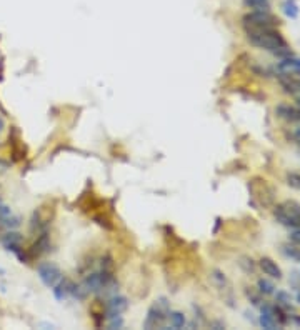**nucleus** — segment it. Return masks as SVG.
Instances as JSON below:
<instances>
[{
  "instance_id": "1a4fd4ad",
  "label": "nucleus",
  "mask_w": 300,
  "mask_h": 330,
  "mask_svg": "<svg viewBox=\"0 0 300 330\" xmlns=\"http://www.w3.org/2000/svg\"><path fill=\"white\" fill-rule=\"evenodd\" d=\"M277 69L280 74H299L300 72V59L299 57L287 55L279 62Z\"/></svg>"
},
{
  "instance_id": "20e7f679",
  "label": "nucleus",
  "mask_w": 300,
  "mask_h": 330,
  "mask_svg": "<svg viewBox=\"0 0 300 330\" xmlns=\"http://www.w3.org/2000/svg\"><path fill=\"white\" fill-rule=\"evenodd\" d=\"M37 274H39V279L42 280V284L50 287V289H54V287L64 279L60 269L55 264H52V262H44V264H40L39 267H37Z\"/></svg>"
},
{
  "instance_id": "423d86ee",
  "label": "nucleus",
  "mask_w": 300,
  "mask_h": 330,
  "mask_svg": "<svg viewBox=\"0 0 300 330\" xmlns=\"http://www.w3.org/2000/svg\"><path fill=\"white\" fill-rule=\"evenodd\" d=\"M259 320H260V325H262L264 329L274 330V329H277L279 320H280V322H284L285 317H282V314L277 315V309L270 307V305H264V307H262V312H260Z\"/></svg>"
},
{
  "instance_id": "2eb2a0df",
  "label": "nucleus",
  "mask_w": 300,
  "mask_h": 330,
  "mask_svg": "<svg viewBox=\"0 0 300 330\" xmlns=\"http://www.w3.org/2000/svg\"><path fill=\"white\" fill-rule=\"evenodd\" d=\"M169 320L174 329H182L185 325V315L182 312H169Z\"/></svg>"
},
{
  "instance_id": "dca6fc26",
  "label": "nucleus",
  "mask_w": 300,
  "mask_h": 330,
  "mask_svg": "<svg viewBox=\"0 0 300 330\" xmlns=\"http://www.w3.org/2000/svg\"><path fill=\"white\" fill-rule=\"evenodd\" d=\"M284 253L294 260H300V243H294V245H285Z\"/></svg>"
},
{
  "instance_id": "f8f14e48",
  "label": "nucleus",
  "mask_w": 300,
  "mask_h": 330,
  "mask_svg": "<svg viewBox=\"0 0 300 330\" xmlns=\"http://www.w3.org/2000/svg\"><path fill=\"white\" fill-rule=\"evenodd\" d=\"M277 113L285 120H300V113H299V109L295 107H290V105H279L277 107Z\"/></svg>"
},
{
  "instance_id": "f3484780",
  "label": "nucleus",
  "mask_w": 300,
  "mask_h": 330,
  "mask_svg": "<svg viewBox=\"0 0 300 330\" xmlns=\"http://www.w3.org/2000/svg\"><path fill=\"white\" fill-rule=\"evenodd\" d=\"M274 290H275V285L270 280H265V279L259 280V292L260 294L270 295V294H274Z\"/></svg>"
},
{
  "instance_id": "0eeeda50",
  "label": "nucleus",
  "mask_w": 300,
  "mask_h": 330,
  "mask_svg": "<svg viewBox=\"0 0 300 330\" xmlns=\"http://www.w3.org/2000/svg\"><path fill=\"white\" fill-rule=\"evenodd\" d=\"M2 245L10 250L13 253H17L18 259L23 257V248H22V235L18 232H7L5 235L2 237Z\"/></svg>"
},
{
  "instance_id": "7ed1b4c3",
  "label": "nucleus",
  "mask_w": 300,
  "mask_h": 330,
  "mask_svg": "<svg viewBox=\"0 0 300 330\" xmlns=\"http://www.w3.org/2000/svg\"><path fill=\"white\" fill-rule=\"evenodd\" d=\"M169 304L165 302L164 299L160 302L154 304L147 312V319H145V329H152V327H160L162 324L165 322V319H169Z\"/></svg>"
},
{
  "instance_id": "412c9836",
  "label": "nucleus",
  "mask_w": 300,
  "mask_h": 330,
  "mask_svg": "<svg viewBox=\"0 0 300 330\" xmlns=\"http://www.w3.org/2000/svg\"><path fill=\"white\" fill-rule=\"evenodd\" d=\"M295 138H297V142L300 143V128H297V130H295Z\"/></svg>"
},
{
  "instance_id": "5701e85b",
  "label": "nucleus",
  "mask_w": 300,
  "mask_h": 330,
  "mask_svg": "<svg viewBox=\"0 0 300 330\" xmlns=\"http://www.w3.org/2000/svg\"><path fill=\"white\" fill-rule=\"evenodd\" d=\"M297 300H299V304H300V294L297 295Z\"/></svg>"
},
{
  "instance_id": "aec40b11",
  "label": "nucleus",
  "mask_w": 300,
  "mask_h": 330,
  "mask_svg": "<svg viewBox=\"0 0 300 330\" xmlns=\"http://www.w3.org/2000/svg\"><path fill=\"white\" fill-rule=\"evenodd\" d=\"M290 240H292L294 243H300V227L295 228V230L290 233Z\"/></svg>"
},
{
  "instance_id": "9d476101",
  "label": "nucleus",
  "mask_w": 300,
  "mask_h": 330,
  "mask_svg": "<svg viewBox=\"0 0 300 330\" xmlns=\"http://www.w3.org/2000/svg\"><path fill=\"white\" fill-rule=\"evenodd\" d=\"M260 269L264 270L265 275L272 277V279H282V269L277 265V262H274L272 259H269V257H264V259H260L259 262Z\"/></svg>"
},
{
  "instance_id": "4468645a",
  "label": "nucleus",
  "mask_w": 300,
  "mask_h": 330,
  "mask_svg": "<svg viewBox=\"0 0 300 330\" xmlns=\"http://www.w3.org/2000/svg\"><path fill=\"white\" fill-rule=\"evenodd\" d=\"M284 13L290 18H297L299 17V7L295 3V0H285L284 2Z\"/></svg>"
},
{
  "instance_id": "b1692460",
  "label": "nucleus",
  "mask_w": 300,
  "mask_h": 330,
  "mask_svg": "<svg viewBox=\"0 0 300 330\" xmlns=\"http://www.w3.org/2000/svg\"><path fill=\"white\" fill-rule=\"evenodd\" d=\"M299 104H300V97H299Z\"/></svg>"
},
{
  "instance_id": "39448f33",
  "label": "nucleus",
  "mask_w": 300,
  "mask_h": 330,
  "mask_svg": "<svg viewBox=\"0 0 300 330\" xmlns=\"http://www.w3.org/2000/svg\"><path fill=\"white\" fill-rule=\"evenodd\" d=\"M279 23V18H275L270 12H257L254 10L249 15L244 17V27L245 28H255V27H275Z\"/></svg>"
},
{
  "instance_id": "ddd939ff",
  "label": "nucleus",
  "mask_w": 300,
  "mask_h": 330,
  "mask_svg": "<svg viewBox=\"0 0 300 330\" xmlns=\"http://www.w3.org/2000/svg\"><path fill=\"white\" fill-rule=\"evenodd\" d=\"M245 5L254 8L257 12H269L270 8V0H244Z\"/></svg>"
},
{
  "instance_id": "4be33fe9",
  "label": "nucleus",
  "mask_w": 300,
  "mask_h": 330,
  "mask_svg": "<svg viewBox=\"0 0 300 330\" xmlns=\"http://www.w3.org/2000/svg\"><path fill=\"white\" fill-rule=\"evenodd\" d=\"M2 128H3V120L0 118V130H2Z\"/></svg>"
},
{
  "instance_id": "f03ea898",
  "label": "nucleus",
  "mask_w": 300,
  "mask_h": 330,
  "mask_svg": "<svg viewBox=\"0 0 300 330\" xmlns=\"http://www.w3.org/2000/svg\"><path fill=\"white\" fill-rule=\"evenodd\" d=\"M275 219L285 227L299 228L300 227V204L294 200H287L275 207Z\"/></svg>"
},
{
  "instance_id": "f257e3e1",
  "label": "nucleus",
  "mask_w": 300,
  "mask_h": 330,
  "mask_svg": "<svg viewBox=\"0 0 300 330\" xmlns=\"http://www.w3.org/2000/svg\"><path fill=\"white\" fill-rule=\"evenodd\" d=\"M245 32H247V37H249L252 45L259 47V49H264V50H269L279 57L292 55L289 44L285 42L282 33H280L275 27L245 28Z\"/></svg>"
},
{
  "instance_id": "6ab92c4d",
  "label": "nucleus",
  "mask_w": 300,
  "mask_h": 330,
  "mask_svg": "<svg viewBox=\"0 0 300 330\" xmlns=\"http://www.w3.org/2000/svg\"><path fill=\"white\" fill-rule=\"evenodd\" d=\"M277 302H280L282 305H290V295L289 294H285V292H279L277 294Z\"/></svg>"
},
{
  "instance_id": "9b49d317",
  "label": "nucleus",
  "mask_w": 300,
  "mask_h": 330,
  "mask_svg": "<svg viewBox=\"0 0 300 330\" xmlns=\"http://www.w3.org/2000/svg\"><path fill=\"white\" fill-rule=\"evenodd\" d=\"M280 84L287 92L295 94L300 90V72L299 74H280Z\"/></svg>"
},
{
  "instance_id": "a211bd4d",
  "label": "nucleus",
  "mask_w": 300,
  "mask_h": 330,
  "mask_svg": "<svg viewBox=\"0 0 300 330\" xmlns=\"http://www.w3.org/2000/svg\"><path fill=\"white\" fill-rule=\"evenodd\" d=\"M289 180V185H292L295 189H300V174H290L287 177Z\"/></svg>"
},
{
  "instance_id": "6e6552de",
  "label": "nucleus",
  "mask_w": 300,
  "mask_h": 330,
  "mask_svg": "<svg viewBox=\"0 0 300 330\" xmlns=\"http://www.w3.org/2000/svg\"><path fill=\"white\" fill-rule=\"evenodd\" d=\"M127 307H128L127 299L122 297V295H115V297H112V299L107 302V305H105V314H107L108 319L118 317V315H120Z\"/></svg>"
}]
</instances>
